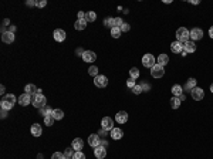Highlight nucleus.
Wrapping results in <instances>:
<instances>
[{"instance_id": "c03bdc74", "label": "nucleus", "mask_w": 213, "mask_h": 159, "mask_svg": "<svg viewBox=\"0 0 213 159\" xmlns=\"http://www.w3.org/2000/svg\"><path fill=\"white\" fill-rule=\"evenodd\" d=\"M141 87H142L143 91H149V89H151V85H149V84H145V82H142V84H141Z\"/></svg>"}, {"instance_id": "bb28decb", "label": "nucleus", "mask_w": 213, "mask_h": 159, "mask_svg": "<svg viewBox=\"0 0 213 159\" xmlns=\"http://www.w3.org/2000/svg\"><path fill=\"white\" fill-rule=\"evenodd\" d=\"M0 107H2V109H6V111H10L11 108L14 107L11 102H9V101H6V100H3L2 98V101H0Z\"/></svg>"}, {"instance_id": "6e6d98bb", "label": "nucleus", "mask_w": 213, "mask_h": 159, "mask_svg": "<svg viewBox=\"0 0 213 159\" xmlns=\"http://www.w3.org/2000/svg\"><path fill=\"white\" fill-rule=\"evenodd\" d=\"M210 91H212V94H213V84L210 85Z\"/></svg>"}, {"instance_id": "7c9ffc66", "label": "nucleus", "mask_w": 213, "mask_h": 159, "mask_svg": "<svg viewBox=\"0 0 213 159\" xmlns=\"http://www.w3.org/2000/svg\"><path fill=\"white\" fill-rule=\"evenodd\" d=\"M121 34H122V31H121L119 27H114V29H111V36H112L114 38L121 37Z\"/></svg>"}, {"instance_id": "9d476101", "label": "nucleus", "mask_w": 213, "mask_h": 159, "mask_svg": "<svg viewBox=\"0 0 213 159\" xmlns=\"http://www.w3.org/2000/svg\"><path fill=\"white\" fill-rule=\"evenodd\" d=\"M182 46H183V51H186L187 54H189V53H195V51H196V44H195V41L187 40V41H185V43H182Z\"/></svg>"}, {"instance_id": "a19ab883", "label": "nucleus", "mask_w": 213, "mask_h": 159, "mask_svg": "<svg viewBox=\"0 0 213 159\" xmlns=\"http://www.w3.org/2000/svg\"><path fill=\"white\" fill-rule=\"evenodd\" d=\"M124 20L121 19V17H115V27H119V29H121V26L122 24H124Z\"/></svg>"}, {"instance_id": "0eeeda50", "label": "nucleus", "mask_w": 213, "mask_h": 159, "mask_svg": "<svg viewBox=\"0 0 213 159\" xmlns=\"http://www.w3.org/2000/svg\"><path fill=\"white\" fill-rule=\"evenodd\" d=\"M203 37V30L199 29V27H195V29L191 30V40L196 41V40H202Z\"/></svg>"}, {"instance_id": "393cba45", "label": "nucleus", "mask_w": 213, "mask_h": 159, "mask_svg": "<svg viewBox=\"0 0 213 159\" xmlns=\"http://www.w3.org/2000/svg\"><path fill=\"white\" fill-rule=\"evenodd\" d=\"M193 88H196V80L195 78H189L186 85H185V89H186V91H192Z\"/></svg>"}, {"instance_id": "8fccbe9b", "label": "nucleus", "mask_w": 213, "mask_h": 159, "mask_svg": "<svg viewBox=\"0 0 213 159\" xmlns=\"http://www.w3.org/2000/svg\"><path fill=\"white\" fill-rule=\"evenodd\" d=\"M3 24H4V26H9V24H10V20H9V19H6V20H4V22H3Z\"/></svg>"}, {"instance_id": "4468645a", "label": "nucleus", "mask_w": 213, "mask_h": 159, "mask_svg": "<svg viewBox=\"0 0 213 159\" xmlns=\"http://www.w3.org/2000/svg\"><path fill=\"white\" fill-rule=\"evenodd\" d=\"M82 60H84L85 63H94L97 60V54L94 51H85L84 54H82Z\"/></svg>"}, {"instance_id": "c756f323", "label": "nucleus", "mask_w": 213, "mask_h": 159, "mask_svg": "<svg viewBox=\"0 0 213 159\" xmlns=\"http://www.w3.org/2000/svg\"><path fill=\"white\" fill-rule=\"evenodd\" d=\"M104 24H105L107 27H110V29H114L115 27V19L114 17H107V19L104 20Z\"/></svg>"}, {"instance_id": "cd10ccee", "label": "nucleus", "mask_w": 213, "mask_h": 159, "mask_svg": "<svg viewBox=\"0 0 213 159\" xmlns=\"http://www.w3.org/2000/svg\"><path fill=\"white\" fill-rule=\"evenodd\" d=\"M85 20H87V23H92L97 20V14L95 11H87L85 13Z\"/></svg>"}, {"instance_id": "37998d69", "label": "nucleus", "mask_w": 213, "mask_h": 159, "mask_svg": "<svg viewBox=\"0 0 213 159\" xmlns=\"http://www.w3.org/2000/svg\"><path fill=\"white\" fill-rule=\"evenodd\" d=\"M47 6V2L46 0H40V2H37V7H46Z\"/></svg>"}, {"instance_id": "4be33fe9", "label": "nucleus", "mask_w": 213, "mask_h": 159, "mask_svg": "<svg viewBox=\"0 0 213 159\" xmlns=\"http://www.w3.org/2000/svg\"><path fill=\"white\" fill-rule=\"evenodd\" d=\"M87 20H77V22L74 23V27H75V30H85L87 29Z\"/></svg>"}, {"instance_id": "6e6552de", "label": "nucleus", "mask_w": 213, "mask_h": 159, "mask_svg": "<svg viewBox=\"0 0 213 159\" xmlns=\"http://www.w3.org/2000/svg\"><path fill=\"white\" fill-rule=\"evenodd\" d=\"M94 84L97 85V87H99V88H104V87H107L108 85V78L105 77V75H97L95 78H94Z\"/></svg>"}, {"instance_id": "ddd939ff", "label": "nucleus", "mask_w": 213, "mask_h": 159, "mask_svg": "<svg viewBox=\"0 0 213 159\" xmlns=\"http://www.w3.org/2000/svg\"><path fill=\"white\" fill-rule=\"evenodd\" d=\"M94 155H95L97 159H104L107 156V149L104 148L102 145H99V146L94 148Z\"/></svg>"}, {"instance_id": "f3484780", "label": "nucleus", "mask_w": 213, "mask_h": 159, "mask_svg": "<svg viewBox=\"0 0 213 159\" xmlns=\"http://www.w3.org/2000/svg\"><path fill=\"white\" fill-rule=\"evenodd\" d=\"M71 148H74V151H81V149L84 148V141L81 139V138H75L73 141V144H71Z\"/></svg>"}, {"instance_id": "412c9836", "label": "nucleus", "mask_w": 213, "mask_h": 159, "mask_svg": "<svg viewBox=\"0 0 213 159\" xmlns=\"http://www.w3.org/2000/svg\"><path fill=\"white\" fill-rule=\"evenodd\" d=\"M169 102H171V108H173V109H178V108L180 107V98L179 97H172V98L169 100Z\"/></svg>"}, {"instance_id": "9b49d317", "label": "nucleus", "mask_w": 213, "mask_h": 159, "mask_svg": "<svg viewBox=\"0 0 213 159\" xmlns=\"http://www.w3.org/2000/svg\"><path fill=\"white\" fill-rule=\"evenodd\" d=\"M88 145H90V146H92V148H97V146H99V145H101L99 135H97V133H92V135H90V137H88Z\"/></svg>"}, {"instance_id": "58836bf2", "label": "nucleus", "mask_w": 213, "mask_h": 159, "mask_svg": "<svg viewBox=\"0 0 213 159\" xmlns=\"http://www.w3.org/2000/svg\"><path fill=\"white\" fill-rule=\"evenodd\" d=\"M71 159H85V155L81 151H77V152H74V155Z\"/></svg>"}, {"instance_id": "c85d7f7f", "label": "nucleus", "mask_w": 213, "mask_h": 159, "mask_svg": "<svg viewBox=\"0 0 213 159\" xmlns=\"http://www.w3.org/2000/svg\"><path fill=\"white\" fill-rule=\"evenodd\" d=\"M169 63V57L166 56V54H161V56H158V64L159 66H166V64Z\"/></svg>"}, {"instance_id": "a211bd4d", "label": "nucleus", "mask_w": 213, "mask_h": 159, "mask_svg": "<svg viewBox=\"0 0 213 159\" xmlns=\"http://www.w3.org/2000/svg\"><path fill=\"white\" fill-rule=\"evenodd\" d=\"M115 121L118 124H125V122L128 121V114L125 111H119L117 115H115Z\"/></svg>"}, {"instance_id": "f03ea898", "label": "nucleus", "mask_w": 213, "mask_h": 159, "mask_svg": "<svg viewBox=\"0 0 213 159\" xmlns=\"http://www.w3.org/2000/svg\"><path fill=\"white\" fill-rule=\"evenodd\" d=\"M176 38L180 43H185V41L191 40V31L187 29H185V27H179L176 30Z\"/></svg>"}, {"instance_id": "473e14b6", "label": "nucleus", "mask_w": 213, "mask_h": 159, "mask_svg": "<svg viewBox=\"0 0 213 159\" xmlns=\"http://www.w3.org/2000/svg\"><path fill=\"white\" fill-rule=\"evenodd\" d=\"M54 117H53L51 114L50 115H47V117H44V125H47V126H51L53 124H54Z\"/></svg>"}, {"instance_id": "dca6fc26", "label": "nucleus", "mask_w": 213, "mask_h": 159, "mask_svg": "<svg viewBox=\"0 0 213 159\" xmlns=\"http://www.w3.org/2000/svg\"><path fill=\"white\" fill-rule=\"evenodd\" d=\"M2 41L6 43V44H11L13 41H14V33H11V31H6V33L2 34Z\"/></svg>"}, {"instance_id": "a878e982", "label": "nucleus", "mask_w": 213, "mask_h": 159, "mask_svg": "<svg viewBox=\"0 0 213 159\" xmlns=\"http://www.w3.org/2000/svg\"><path fill=\"white\" fill-rule=\"evenodd\" d=\"M51 115L54 117L55 121H60V119L64 118V112H62V109H58V108H57V109H53Z\"/></svg>"}, {"instance_id": "423d86ee", "label": "nucleus", "mask_w": 213, "mask_h": 159, "mask_svg": "<svg viewBox=\"0 0 213 159\" xmlns=\"http://www.w3.org/2000/svg\"><path fill=\"white\" fill-rule=\"evenodd\" d=\"M191 95H192V98H193L195 101H202L203 97H205V91H203L202 88L196 87V88H193L191 91Z\"/></svg>"}, {"instance_id": "b1692460", "label": "nucleus", "mask_w": 213, "mask_h": 159, "mask_svg": "<svg viewBox=\"0 0 213 159\" xmlns=\"http://www.w3.org/2000/svg\"><path fill=\"white\" fill-rule=\"evenodd\" d=\"M24 91H26L27 94H30V95L33 97L34 94H36L37 91H38V88H37V87H36L34 84H27V85H26V88H24Z\"/></svg>"}, {"instance_id": "79ce46f5", "label": "nucleus", "mask_w": 213, "mask_h": 159, "mask_svg": "<svg viewBox=\"0 0 213 159\" xmlns=\"http://www.w3.org/2000/svg\"><path fill=\"white\" fill-rule=\"evenodd\" d=\"M129 30H131V26H129L128 23H124V24L121 26V31H122V33H127V31H129Z\"/></svg>"}, {"instance_id": "c9c22d12", "label": "nucleus", "mask_w": 213, "mask_h": 159, "mask_svg": "<svg viewBox=\"0 0 213 159\" xmlns=\"http://www.w3.org/2000/svg\"><path fill=\"white\" fill-rule=\"evenodd\" d=\"M64 155H66L67 159H71L73 158V155H74V148H67L66 152H64Z\"/></svg>"}, {"instance_id": "2eb2a0df", "label": "nucleus", "mask_w": 213, "mask_h": 159, "mask_svg": "<svg viewBox=\"0 0 213 159\" xmlns=\"http://www.w3.org/2000/svg\"><path fill=\"white\" fill-rule=\"evenodd\" d=\"M171 51L175 53V54H180V53L183 51V46H182V43L180 41H173L172 44H171Z\"/></svg>"}, {"instance_id": "aec40b11", "label": "nucleus", "mask_w": 213, "mask_h": 159, "mask_svg": "<svg viewBox=\"0 0 213 159\" xmlns=\"http://www.w3.org/2000/svg\"><path fill=\"white\" fill-rule=\"evenodd\" d=\"M122 137H124V132H122L121 128H114V129L111 131V138L112 139L118 141V139H121Z\"/></svg>"}, {"instance_id": "39448f33", "label": "nucleus", "mask_w": 213, "mask_h": 159, "mask_svg": "<svg viewBox=\"0 0 213 159\" xmlns=\"http://www.w3.org/2000/svg\"><path fill=\"white\" fill-rule=\"evenodd\" d=\"M142 64L145 67H148V68H152L154 66H156V60H155V57L152 56V54H145V56L142 57Z\"/></svg>"}, {"instance_id": "4c0bfd02", "label": "nucleus", "mask_w": 213, "mask_h": 159, "mask_svg": "<svg viewBox=\"0 0 213 159\" xmlns=\"http://www.w3.org/2000/svg\"><path fill=\"white\" fill-rule=\"evenodd\" d=\"M142 91H143V89H142V87H141V84H136L135 87L132 88V93L135 94V95H139V94L142 93Z\"/></svg>"}, {"instance_id": "72a5a7b5", "label": "nucleus", "mask_w": 213, "mask_h": 159, "mask_svg": "<svg viewBox=\"0 0 213 159\" xmlns=\"http://www.w3.org/2000/svg\"><path fill=\"white\" fill-rule=\"evenodd\" d=\"M129 77L134 78V80H136V78L139 77V70L136 68V67H134V68H131L129 70Z\"/></svg>"}, {"instance_id": "de8ad7c7", "label": "nucleus", "mask_w": 213, "mask_h": 159, "mask_svg": "<svg viewBox=\"0 0 213 159\" xmlns=\"http://www.w3.org/2000/svg\"><path fill=\"white\" fill-rule=\"evenodd\" d=\"M7 112L9 111H6V109H2V118H6L7 117Z\"/></svg>"}, {"instance_id": "49530a36", "label": "nucleus", "mask_w": 213, "mask_h": 159, "mask_svg": "<svg viewBox=\"0 0 213 159\" xmlns=\"http://www.w3.org/2000/svg\"><path fill=\"white\" fill-rule=\"evenodd\" d=\"M75 53H77L78 56H81V57H82V54H84V53H85V50H82V48H77V50H75Z\"/></svg>"}, {"instance_id": "09e8293b", "label": "nucleus", "mask_w": 213, "mask_h": 159, "mask_svg": "<svg viewBox=\"0 0 213 159\" xmlns=\"http://www.w3.org/2000/svg\"><path fill=\"white\" fill-rule=\"evenodd\" d=\"M209 36H210V38H213V26L209 29Z\"/></svg>"}, {"instance_id": "7ed1b4c3", "label": "nucleus", "mask_w": 213, "mask_h": 159, "mask_svg": "<svg viewBox=\"0 0 213 159\" xmlns=\"http://www.w3.org/2000/svg\"><path fill=\"white\" fill-rule=\"evenodd\" d=\"M101 128L105 129L107 132H108V131H112L115 128L114 126V119L111 118V117H104L102 121H101Z\"/></svg>"}, {"instance_id": "a18cd8bd", "label": "nucleus", "mask_w": 213, "mask_h": 159, "mask_svg": "<svg viewBox=\"0 0 213 159\" xmlns=\"http://www.w3.org/2000/svg\"><path fill=\"white\" fill-rule=\"evenodd\" d=\"M27 6H30V7L37 6V2H34V0H29V2H27Z\"/></svg>"}, {"instance_id": "603ef678", "label": "nucleus", "mask_w": 213, "mask_h": 159, "mask_svg": "<svg viewBox=\"0 0 213 159\" xmlns=\"http://www.w3.org/2000/svg\"><path fill=\"white\" fill-rule=\"evenodd\" d=\"M191 3H192V4H199V2H198V0H192Z\"/></svg>"}, {"instance_id": "e433bc0d", "label": "nucleus", "mask_w": 213, "mask_h": 159, "mask_svg": "<svg viewBox=\"0 0 213 159\" xmlns=\"http://www.w3.org/2000/svg\"><path fill=\"white\" fill-rule=\"evenodd\" d=\"M51 159H67V158H66V155H64L62 152H54L53 156H51Z\"/></svg>"}, {"instance_id": "864d4df0", "label": "nucleus", "mask_w": 213, "mask_h": 159, "mask_svg": "<svg viewBox=\"0 0 213 159\" xmlns=\"http://www.w3.org/2000/svg\"><path fill=\"white\" fill-rule=\"evenodd\" d=\"M0 89H2L0 93H2V94H4V85H2V87H0Z\"/></svg>"}, {"instance_id": "6ab92c4d", "label": "nucleus", "mask_w": 213, "mask_h": 159, "mask_svg": "<svg viewBox=\"0 0 213 159\" xmlns=\"http://www.w3.org/2000/svg\"><path fill=\"white\" fill-rule=\"evenodd\" d=\"M30 132H31V135H33V137H40L41 132H43V129H41V125H40V124H33V125H31V128H30Z\"/></svg>"}, {"instance_id": "5701e85b", "label": "nucleus", "mask_w": 213, "mask_h": 159, "mask_svg": "<svg viewBox=\"0 0 213 159\" xmlns=\"http://www.w3.org/2000/svg\"><path fill=\"white\" fill-rule=\"evenodd\" d=\"M172 94H173V97H180L183 94V88H182L179 84H175L172 87Z\"/></svg>"}, {"instance_id": "ea45409f", "label": "nucleus", "mask_w": 213, "mask_h": 159, "mask_svg": "<svg viewBox=\"0 0 213 159\" xmlns=\"http://www.w3.org/2000/svg\"><path fill=\"white\" fill-rule=\"evenodd\" d=\"M135 80H134V78H129V80H128V81H127V87H128V88H131V89H132L134 88V87H135Z\"/></svg>"}, {"instance_id": "f257e3e1", "label": "nucleus", "mask_w": 213, "mask_h": 159, "mask_svg": "<svg viewBox=\"0 0 213 159\" xmlns=\"http://www.w3.org/2000/svg\"><path fill=\"white\" fill-rule=\"evenodd\" d=\"M31 104H33V107L38 108V109H41V108H44L46 105H47V100H46V97L43 95L41 89H38V91L31 97Z\"/></svg>"}, {"instance_id": "1a4fd4ad", "label": "nucleus", "mask_w": 213, "mask_h": 159, "mask_svg": "<svg viewBox=\"0 0 213 159\" xmlns=\"http://www.w3.org/2000/svg\"><path fill=\"white\" fill-rule=\"evenodd\" d=\"M53 37H54L55 41H58V43H62V41L66 40L67 34H66V31H64V30L55 29V30H54V33H53Z\"/></svg>"}, {"instance_id": "f8f14e48", "label": "nucleus", "mask_w": 213, "mask_h": 159, "mask_svg": "<svg viewBox=\"0 0 213 159\" xmlns=\"http://www.w3.org/2000/svg\"><path fill=\"white\" fill-rule=\"evenodd\" d=\"M30 102H31V95H30V94L24 93L18 97V104H20L22 107H27Z\"/></svg>"}, {"instance_id": "5fc2aeb1", "label": "nucleus", "mask_w": 213, "mask_h": 159, "mask_svg": "<svg viewBox=\"0 0 213 159\" xmlns=\"http://www.w3.org/2000/svg\"><path fill=\"white\" fill-rule=\"evenodd\" d=\"M37 158H38V159H44V156H43V155H41V153H40V155L37 156Z\"/></svg>"}, {"instance_id": "2f4dec72", "label": "nucleus", "mask_w": 213, "mask_h": 159, "mask_svg": "<svg viewBox=\"0 0 213 159\" xmlns=\"http://www.w3.org/2000/svg\"><path fill=\"white\" fill-rule=\"evenodd\" d=\"M51 112H53V109L48 107V105H46L44 108H41V109H40V115H41V117H47V115H50Z\"/></svg>"}, {"instance_id": "f704fd0d", "label": "nucleus", "mask_w": 213, "mask_h": 159, "mask_svg": "<svg viewBox=\"0 0 213 159\" xmlns=\"http://www.w3.org/2000/svg\"><path fill=\"white\" fill-rule=\"evenodd\" d=\"M88 74L91 75V77H94L95 78L97 75H98V67H95V66H91L88 68Z\"/></svg>"}, {"instance_id": "3c124183", "label": "nucleus", "mask_w": 213, "mask_h": 159, "mask_svg": "<svg viewBox=\"0 0 213 159\" xmlns=\"http://www.w3.org/2000/svg\"><path fill=\"white\" fill-rule=\"evenodd\" d=\"M9 31H11V33H14V31H16V27H14V26H10V30H9Z\"/></svg>"}, {"instance_id": "20e7f679", "label": "nucleus", "mask_w": 213, "mask_h": 159, "mask_svg": "<svg viewBox=\"0 0 213 159\" xmlns=\"http://www.w3.org/2000/svg\"><path fill=\"white\" fill-rule=\"evenodd\" d=\"M151 75L154 78H162L165 75V68L162 66H159V64H156V66H154L151 68Z\"/></svg>"}]
</instances>
